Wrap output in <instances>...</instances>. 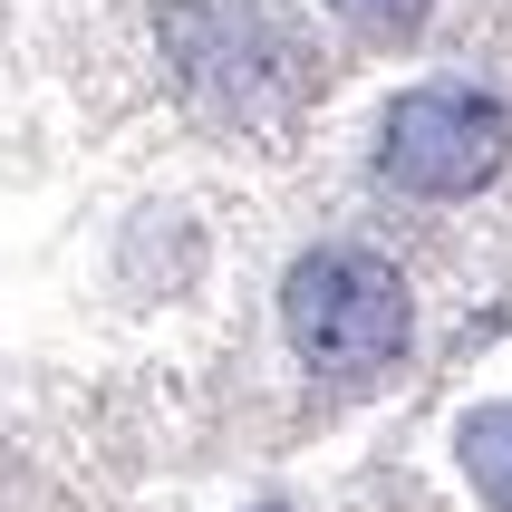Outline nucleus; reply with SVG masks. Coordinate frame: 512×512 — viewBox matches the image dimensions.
Returning <instances> with one entry per match:
<instances>
[{
  "label": "nucleus",
  "mask_w": 512,
  "mask_h": 512,
  "mask_svg": "<svg viewBox=\"0 0 512 512\" xmlns=\"http://www.w3.org/2000/svg\"><path fill=\"white\" fill-rule=\"evenodd\" d=\"M261 512H271V503H261Z\"/></svg>",
  "instance_id": "6"
},
{
  "label": "nucleus",
  "mask_w": 512,
  "mask_h": 512,
  "mask_svg": "<svg viewBox=\"0 0 512 512\" xmlns=\"http://www.w3.org/2000/svg\"><path fill=\"white\" fill-rule=\"evenodd\" d=\"M512 165V116L493 107L484 87H406L387 126H377V174L397 184V194H426V203H464L484 194L493 174Z\"/></svg>",
  "instance_id": "3"
},
{
  "label": "nucleus",
  "mask_w": 512,
  "mask_h": 512,
  "mask_svg": "<svg viewBox=\"0 0 512 512\" xmlns=\"http://www.w3.org/2000/svg\"><path fill=\"white\" fill-rule=\"evenodd\" d=\"M165 68L223 126H290L319 97V49L290 0H165Z\"/></svg>",
  "instance_id": "1"
},
{
  "label": "nucleus",
  "mask_w": 512,
  "mask_h": 512,
  "mask_svg": "<svg viewBox=\"0 0 512 512\" xmlns=\"http://www.w3.org/2000/svg\"><path fill=\"white\" fill-rule=\"evenodd\" d=\"M329 10H348V20H368V29H416L426 20V0H329Z\"/></svg>",
  "instance_id": "5"
},
{
  "label": "nucleus",
  "mask_w": 512,
  "mask_h": 512,
  "mask_svg": "<svg viewBox=\"0 0 512 512\" xmlns=\"http://www.w3.org/2000/svg\"><path fill=\"white\" fill-rule=\"evenodd\" d=\"M281 329H290V358L310 377H377L406 358V281L397 261L368 252V242H319V252L290 261L281 281Z\"/></svg>",
  "instance_id": "2"
},
{
  "label": "nucleus",
  "mask_w": 512,
  "mask_h": 512,
  "mask_svg": "<svg viewBox=\"0 0 512 512\" xmlns=\"http://www.w3.org/2000/svg\"><path fill=\"white\" fill-rule=\"evenodd\" d=\"M455 464H464V484L484 493L493 512H512V397L474 406V416L455 426Z\"/></svg>",
  "instance_id": "4"
}]
</instances>
